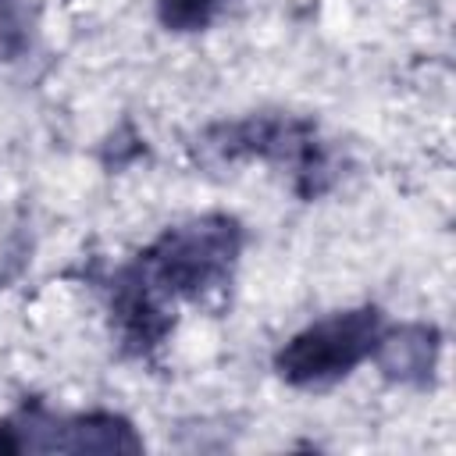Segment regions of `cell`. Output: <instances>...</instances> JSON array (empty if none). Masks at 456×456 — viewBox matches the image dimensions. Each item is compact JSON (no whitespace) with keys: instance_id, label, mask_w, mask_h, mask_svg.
Returning <instances> with one entry per match:
<instances>
[{"instance_id":"cell-1","label":"cell","mask_w":456,"mask_h":456,"mask_svg":"<svg viewBox=\"0 0 456 456\" xmlns=\"http://www.w3.org/2000/svg\"><path fill=\"white\" fill-rule=\"evenodd\" d=\"M239 249L242 232L232 217H200L167 228L135 264L167 299H203L228 285Z\"/></svg>"},{"instance_id":"cell-2","label":"cell","mask_w":456,"mask_h":456,"mask_svg":"<svg viewBox=\"0 0 456 456\" xmlns=\"http://www.w3.org/2000/svg\"><path fill=\"white\" fill-rule=\"evenodd\" d=\"M381 310L356 306L328 314L303 331H296L274 356V370L296 388H324L338 378L353 374L363 360L374 356L381 338Z\"/></svg>"},{"instance_id":"cell-3","label":"cell","mask_w":456,"mask_h":456,"mask_svg":"<svg viewBox=\"0 0 456 456\" xmlns=\"http://www.w3.org/2000/svg\"><path fill=\"white\" fill-rule=\"evenodd\" d=\"M139 452L135 428L118 413L53 417L39 403L0 420V452Z\"/></svg>"},{"instance_id":"cell-4","label":"cell","mask_w":456,"mask_h":456,"mask_svg":"<svg viewBox=\"0 0 456 456\" xmlns=\"http://www.w3.org/2000/svg\"><path fill=\"white\" fill-rule=\"evenodd\" d=\"M110 317L118 324L121 342L132 353H150L157 349L175 317H171V299L139 271V264H128L114 285H110Z\"/></svg>"},{"instance_id":"cell-5","label":"cell","mask_w":456,"mask_h":456,"mask_svg":"<svg viewBox=\"0 0 456 456\" xmlns=\"http://www.w3.org/2000/svg\"><path fill=\"white\" fill-rule=\"evenodd\" d=\"M438 328L431 324H403L385 331L374 346V360L385 370V378L399 381V385H428L435 367H438Z\"/></svg>"},{"instance_id":"cell-6","label":"cell","mask_w":456,"mask_h":456,"mask_svg":"<svg viewBox=\"0 0 456 456\" xmlns=\"http://www.w3.org/2000/svg\"><path fill=\"white\" fill-rule=\"evenodd\" d=\"M221 11V0H157V18L171 32H200Z\"/></svg>"}]
</instances>
